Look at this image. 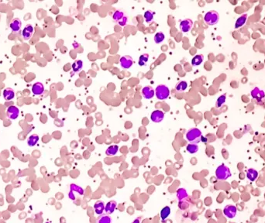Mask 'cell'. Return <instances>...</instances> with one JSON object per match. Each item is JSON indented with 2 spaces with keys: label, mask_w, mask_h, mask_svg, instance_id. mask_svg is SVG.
Here are the masks:
<instances>
[{
  "label": "cell",
  "mask_w": 265,
  "mask_h": 223,
  "mask_svg": "<svg viewBox=\"0 0 265 223\" xmlns=\"http://www.w3.org/2000/svg\"><path fill=\"white\" fill-rule=\"evenodd\" d=\"M164 118V113L161 110H154L150 115V119L154 123H160Z\"/></svg>",
  "instance_id": "cell-8"
},
{
  "label": "cell",
  "mask_w": 265,
  "mask_h": 223,
  "mask_svg": "<svg viewBox=\"0 0 265 223\" xmlns=\"http://www.w3.org/2000/svg\"><path fill=\"white\" fill-rule=\"evenodd\" d=\"M39 141V136L37 134H33L30 136L27 140V144L29 147H34Z\"/></svg>",
  "instance_id": "cell-21"
},
{
  "label": "cell",
  "mask_w": 265,
  "mask_h": 223,
  "mask_svg": "<svg viewBox=\"0 0 265 223\" xmlns=\"http://www.w3.org/2000/svg\"><path fill=\"white\" fill-rule=\"evenodd\" d=\"M71 189H72V191H78V192H79L80 194H83V190H82V188H81L78 186L75 185V184H72L71 185Z\"/></svg>",
  "instance_id": "cell-34"
},
{
  "label": "cell",
  "mask_w": 265,
  "mask_h": 223,
  "mask_svg": "<svg viewBox=\"0 0 265 223\" xmlns=\"http://www.w3.org/2000/svg\"><path fill=\"white\" fill-rule=\"evenodd\" d=\"M251 96L253 99L260 100V99H262L263 98H264L265 94L263 91L259 89L258 88H255V89H253L251 91Z\"/></svg>",
  "instance_id": "cell-14"
},
{
  "label": "cell",
  "mask_w": 265,
  "mask_h": 223,
  "mask_svg": "<svg viewBox=\"0 0 265 223\" xmlns=\"http://www.w3.org/2000/svg\"><path fill=\"white\" fill-rule=\"evenodd\" d=\"M225 102H226V95L221 96L220 97H219V99H217V102H216V107L220 108L221 106L224 104Z\"/></svg>",
  "instance_id": "cell-33"
},
{
  "label": "cell",
  "mask_w": 265,
  "mask_h": 223,
  "mask_svg": "<svg viewBox=\"0 0 265 223\" xmlns=\"http://www.w3.org/2000/svg\"><path fill=\"white\" fill-rule=\"evenodd\" d=\"M171 214V208L168 206H165L161 211V218L162 221H164L168 218L169 215Z\"/></svg>",
  "instance_id": "cell-22"
},
{
  "label": "cell",
  "mask_w": 265,
  "mask_h": 223,
  "mask_svg": "<svg viewBox=\"0 0 265 223\" xmlns=\"http://www.w3.org/2000/svg\"><path fill=\"white\" fill-rule=\"evenodd\" d=\"M82 67H83V62L80 60L78 61H75L73 64H72V70L74 72H79L82 70Z\"/></svg>",
  "instance_id": "cell-25"
},
{
  "label": "cell",
  "mask_w": 265,
  "mask_h": 223,
  "mask_svg": "<svg viewBox=\"0 0 265 223\" xmlns=\"http://www.w3.org/2000/svg\"><path fill=\"white\" fill-rule=\"evenodd\" d=\"M155 95L159 100H165L170 96V91L166 85H160L155 90Z\"/></svg>",
  "instance_id": "cell-3"
},
{
  "label": "cell",
  "mask_w": 265,
  "mask_h": 223,
  "mask_svg": "<svg viewBox=\"0 0 265 223\" xmlns=\"http://www.w3.org/2000/svg\"><path fill=\"white\" fill-rule=\"evenodd\" d=\"M46 223H49V222H46Z\"/></svg>",
  "instance_id": "cell-37"
},
{
  "label": "cell",
  "mask_w": 265,
  "mask_h": 223,
  "mask_svg": "<svg viewBox=\"0 0 265 223\" xmlns=\"http://www.w3.org/2000/svg\"><path fill=\"white\" fill-rule=\"evenodd\" d=\"M154 39V42L156 43V44H161V42H163L164 40L165 39L164 34L161 32L157 33L155 34Z\"/></svg>",
  "instance_id": "cell-31"
},
{
  "label": "cell",
  "mask_w": 265,
  "mask_h": 223,
  "mask_svg": "<svg viewBox=\"0 0 265 223\" xmlns=\"http://www.w3.org/2000/svg\"><path fill=\"white\" fill-rule=\"evenodd\" d=\"M132 223H140V220L139 218H136V219H135L134 221H132Z\"/></svg>",
  "instance_id": "cell-36"
},
{
  "label": "cell",
  "mask_w": 265,
  "mask_h": 223,
  "mask_svg": "<svg viewBox=\"0 0 265 223\" xmlns=\"http://www.w3.org/2000/svg\"><path fill=\"white\" fill-rule=\"evenodd\" d=\"M33 33H34V27L33 26H31L30 24H28L24 27L23 30L22 31V36L25 40H28L29 39H30V37H32Z\"/></svg>",
  "instance_id": "cell-10"
},
{
  "label": "cell",
  "mask_w": 265,
  "mask_h": 223,
  "mask_svg": "<svg viewBox=\"0 0 265 223\" xmlns=\"http://www.w3.org/2000/svg\"><path fill=\"white\" fill-rule=\"evenodd\" d=\"M154 16V12H152L151 10H147L144 12L143 16H144V19L145 20H146V22L147 23H151L152 21H153Z\"/></svg>",
  "instance_id": "cell-30"
},
{
  "label": "cell",
  "mask_w": 265,
  "mask_h": 223,
  "mask_svg": "<svg viewBox=\"0 0 265 223\" xmlns=\"http://www.w3.org/2000/svg\"><path fill=\"white\" fill-rule=\"evenodd\" d=\"M188 88V83L185 81H182V82H178L177 84V85L175 86V89H176L178 92H184Z\"/></svg>",
  "instance_id": "cell-28"
},
{
  "label": "cell",
  "mask_w": 265,
  "mask_h": 223,
  "mask_svg": "<svg viewBox=\"0 0 265 223\" xmlns=\"http://www.w3.org/2000/svg\"><path fill=\"white\" fill-rule=\"evenodd\" d=\"M246 177H247L250 181H256L257 177H258V172H257V170H256L255 169H253V168L248 169L247 171H246Z\"/></svg>",
  "instance_id": "cell-16"
},
{
  "label": "cell",
  "mask_w": 265,
  "mask_h": 223,
  "mask_svg": "<svg viewBox=\"0 0 265 223\" xmlns=\"http://www.w3.org/2000/svg\"><path fill=\"white\" fill-rule=\"evenodd\" d=\"M186 150L190 153H196L199 151V146L195 143H189L186 147Z\"/></svg>",
  "instance_id": "cell-29"
},
{
  "label": "cell",
  "mask_w": 265,
  "mask_h": 223,
  "mask_svg": "<svg viewBox=\"0 0 265 223\" xmlns=\"http://www.w3.org/2000/svg\"><path fill=\"white\" fill-rule=\"evenodd\" d=\"M119 63H120L121 67L123 69H129L131 68V66L133 64V60L129 55H125L122 56L119 60Z\"/></svg>",
  "instance_id": "cell-6"
},
{
  "label": "cell",
  "mask_w": 265,
  "mask_h": 223,
  "mask_svg": "<svg viewBox=\"0 0 265 223\" xmlns=\"http://www.w3.org/2000/svg\"><path fill=\"white\" fill-rule=\"evenodd\" d=\"M19 109H18L17 107H16V106H9V107L7 109V116H8V117L10 119L14 120V119H17L18 116H19Z\"/></svg>",
  "instance_id": "cell-9"
},
{
  "label": "cell",
  "mask_w": 265,
  "mask_h": 223,
  "mask_svg": "<svg viewBox=\"0 0 265 223\" xmlns=\"http://www.w3.org/2000/svg\"><path fill=\"white\" fill-rule=\"evenodd\" d=\"M124 16H125L124 12H122V10H116L115 11V12H114L113 15H112V19H113V20L116 21V23H118Z\"/></svg>",
  "instance_id": "cell-26"
},
{
  "label": "cell",
  "mask_w": 265,
  "mask_h": 223,
  "mask_svg": "<svg viewBox=\"0 0 265 223\" xmlns=\"http://www.w3.org/2000/svg\"><path fill=\"white\" fill-rule=\"evenodd\" d=\"M21 26H22V23H21L20 19H18V18H16V19H14L10 23L9 27H10V29L12 30L13 32L16 33V32H19V31L20 30Z\"/></svg>",
  "instance_id": "cell-13"
},
{
  "label": "cell",
  "mask_w": 265,
  "mask_h": 223,
  "mask_svg": "<svg viewBox=\"0 0 265 223\" xmlns=\"http://www.w3.org/2000/svg\"><path fill=\"white\" fill-rule=\"evenodd\" d=\"M3 98L5 101H11L15 98V92L12 89H5L3 91Z\"/></svg>",
  "instance_id": "cell-15"
},
{
  "label": "cell",
  "mask_w": 265,
  "mask_h": 223,
  "mask_svg": "<svg viewBox=\"0 0 265 223\" xmlns=\"http://www.w3.org/2000/svg\"><path fill=\"white\" fill-rule=\"evenodd\" d=\"M186 139L190 143L198 144L202 140V132L197 128H192L186 133Z\"/></svg>",
  "instance_id": "cell-1"
},
{
  "label": "cell",
  "mask_w": 265,
  "mask_h": 223,
  "mask_svg": "<svg viewBox=\"0 0 265 223\" xmlns=\"http://www.w3.org/2000/svg\"><path fill=\"white\" fill-rule=\"evenodd\" d=\"M44 92V86L41 82H37L32 87V92L35 96H41Z\"/></svg>",
  "instance_id": "cell-12"
},
{
  "label": "cell",
  "mask_w": 265,
  "mask_h": 223,
  "mask_svg": "<svg viewBox=\"0 0 265 223\" xmlns=\"http://www.w3.org/2000/svg\"><path fill=\"white\" fill-rule=\"evenodd\" d=\"M246 19H247V16H246V14L242 15L241 16L239 17V18L237 19V20H236V24H235V29H238V28L243 26L245 24V23H246Z\"/></svg>",
  "instance_id": "cell-20"
},
{
  "label": "cell",
  "mask_w": 265,
  "mask_h": 223,
  "mask_svg": "<svg viewBox=\"0 0 265 223\" xmlns=\"http://www.w3.org/2000/svg\"><path fill=\"white\" fill-rule=\"evenodd\" d=\"M148 60H149V55L147 54H143L140 57L138 64L140 66H146L147 64Z\"/></svg>",
  "instance_id": "cell-27"
},
{
  "label": "cell",
  "mask_w": 265,
  "mask_h": 223,
  "mask_svg": "<svg viewBox=\"0 0 265 223\" xmlns=\"http://www.w3.org/2000/svg\"><path fill=\"white\" fill-rule=\"evenodd\" d=\"M141 92H142V96H143V98L147 99H152L155 95L154 90L150 86H146V87L143 88Z\"/></svg>",
  "instance_id": "cell-11"
},
{
  "label": "cell",
  "mask_w": 265,
  "mask_h": 223,
  "mask_svg": "<svg viewBox=\"0 0 265 223\" xmlns=\"http://www.w3.org/2000/svg\"><path fill=\"white\" fill-rule=\"evenodd\" d=\"M203 55L202 54H198L196 56L194 57L192 60V66H199L203 62Z\"/></svg>",
  "instance_id": "cell-23"
},
{
  "label": "cell",
  "mask_w": 265,
  "mask_h": 223,
  "mask_svg": "<svg viewBox=\"0 0 265 223\" xmlns=\"http://www.w3.org/2000/svg\"><path fill=\"white\" fill-rule=\"evenodd\" d=\"M127 23H128V17L125 16L121 20H119V22H118V24L120 25L121 26H126V24H127Z\"/></svg>",
  "instance_id": "cell-35"
},
{
  "label": "cell",
  "mask_w": 265,
  "mask_h": 223,
  "mask_svg": "<svg viewBox=\"0 0 265 223\" xmlns=\"http://www.w3.org/2000/svg\"><path fill=\"white\" fill-rule=\"evenodd\" d=\"M105 204L102 201H98L94 204V209H95V211L97 215H101L105 210Z\"/></svg>",
  "instance_id": "cell-18"
},
{
  "label": "cell",
  "mask_w": 265,
  "mask_h": 223,
  "mask_svg": "<svg viewBox=\"0 0 265 223\" xmlns=\"http://www.w3.org/2000/svg\"><path fill=\"white\" fill-rule=\"evenodd\" d=\"M219 16L216 11L212 10L208 12L205 15L204 20L208 25L209 26H213L215 24L219 22Z\"/></svg>",
  "instance_id": "cell-4"
},
{
  "label": "cell",
  "mask_w": 265,
  "mask_h": 223,
  "mask_svg": "<svg viewBox=\"0 0 265 223\" xmlns=\"http://www.w3.org/2000/svg\"><path fill=\"white\" fill-rule=\"evenodd\" d=\"M116 206H117V203H116V201L112 200V201H109V202L106 204L105 208V211H106V213H108V214H112V213L114 212Z\"/></svg>",
  "instance_id": "cell-17"
},
{
  "label": "cell",
  "mask_w": 265,
  "mask_h": 223,
  "mask_svg": "<svg viewBox=\"0 0 265 223\" xmlns=\"http://www.w3.org/2000/svg\"><path fill=\"white\" fill-rule=\"evenodd\" d=\"M193 26V22L190 19H186L181 21L180 30L182 33H188L192 30Z\"/></svg>",
  "instance_id": "cell-7"
},
{
  "label": "cell",
  "mask_w": 265,
  "mask_h": 223,
  "mask_svg": "<svg viewBox=\"0 0 265 223\" xmlns=\"http://www.w3.org/2000/svg\"><path fill=\"white\" fill-rule=\"evenodd\" d=\"M223 213L227 218H233L236 215L237 213V208L235 205L233 204H228L223 209Z\"/></svg>",
  "instance_id": "cell-5"
},
{
  "label": "cell",
  "mask_w": 265,
  "mask_h": 223,
  "mask_svg": "<svg viewBox=\"0 0 265 223\" xmlns=\"http://www.w3.org/2000/svg\"><path fill=\"white\" fill-rule=\"evenodd\" d=\"M98 223H112V218L109 215H104L99 218Z\"/></svg>",
  "instance_id": "cell-32"
},
{
  "label": "cell",
  "mask_w": 265,
  "mask_h": 223,
  "mask_svg": "<svg viewBox=\"0 0 265 223\" xmlns=\"http://www.w3.org/2000/svg\"><path fill=\"white\" fill-rule=\"evenodd\" d=\"M177 197H178L179 201H183L184 199H185L188 197V194L185 188H179L177 191Z\"/></svg>",
  "instance_id": "cell-24"
},
{
  "label": "cell",
  "mask_w": 265,
  "mask_h": 223,
  "mask_svg": "<svg viewBox=\"0 0 265 223\" xmlns=\"http://www.w3.org/2000/svg\"><path fill=\"white\" fill-rule=\"evenodd\" d=\"M216 177L219 181H226L231 177V171L228 167L224 164L219 166L216 170Z\"/></svg>",
  "instance_id": "cell-2"
},
{
  "label": "cell",
  "mask_w": 265,
  "mask_h": 223,
  "mask_svg": "<svg viewBox=\"0 0 265 223\" xmlns=\"http://www.w3.org/2000/svg\"><path fill=\"white\" fill-rule=\"evenodd\" d=\"M118 151H119V147L117 145H112V146L108 147V149L105 151V154L109 157H112V156L116 155Z\"/></svg>",
  "instance_id": "cell-19"
}]
</instances>
